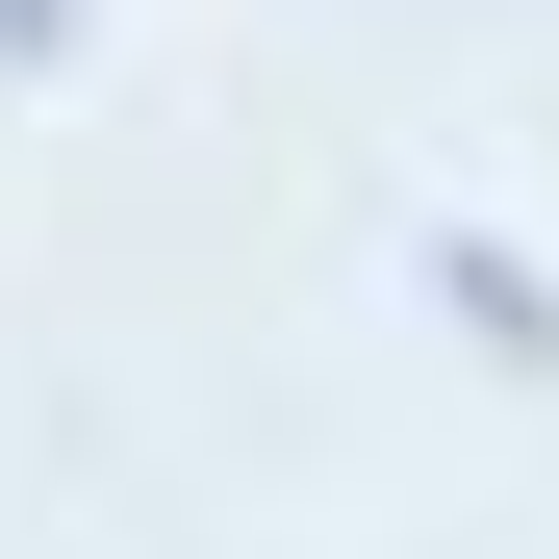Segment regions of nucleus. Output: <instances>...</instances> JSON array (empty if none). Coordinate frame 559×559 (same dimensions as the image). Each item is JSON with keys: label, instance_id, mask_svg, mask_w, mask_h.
<instances>
[{"label": "nucleus", "instance_id": "nucleus-1", "mask_svg": "<svg viewBox=\"0 0 559 559\" xmlns=\"http://www.w3.org/2000/svg\"><path fill=\"white\" fill-rule=\"evenodd\" d=\"M0 26H51V0H0Z\"/></svg>", "mask_w": 559, "mask_h": 559}]
</instances>
